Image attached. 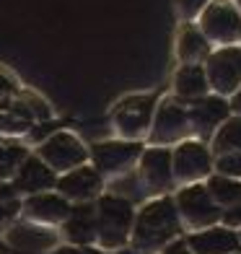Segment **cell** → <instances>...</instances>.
I'll list each match as a JSON object with an SVG mask.
<instances>
[{
    "label": "cell",
    "mask_w": 241,
    "mask_h": 254,
    "mask_svg": "<svg viewBox=\"0 0 241 254\" xmlns=\"http://www.w3.org/2000/svg\"><path fill=\"white\" fill-rule=\"evenodd\" d=\"M132 247L135 252H153L164 247L169 239L179 234V213L174 200L161 197L156 202H148L137 218L132 221Z\"/></svg>",
    "instance_id": "obj_1"
},
{
    "label": "cell",
    "mask_w": 241,
    "mask_h": 254,
    "mask_svg": "<svg viewBox=\"0 0 241 254\" xmlns=\"http://www.w3.org/2000/svg\"><path fill=\"white\" fill-rule=\"evenodd\" d=\"M132 202L120 194H101L96 202V241L101 249H120L132 231Z\"/></svg>",
    "instance_id": "obj_2"
},
{
    "label": "cell",
    "mask_w": 241,
    "mask_h": 254,
    "mask_svg": "<svg viewBox=\"0 0 241 254\" xmlns=\"http://www.w3.org/2000/svg\"><path fill=\"white\" fill-rule=\"evenodd\" d=\"M37 156L47 164L55 174H65L70 169H78L88 161V148L75 132L55 130L50 137H44L37 148Z\"/></svg>",
    "instance_id": "obj_3"
},
{
    "label": "cell",
    "mask_w": 241,
    "mask_h": 254,
    "mask_svg": "<svg viewBox=\"0 0 241 254\" xmlns=\"http://www.w3.org/2000/svg\"><path fill=\"white\" fill-rule=\"evenodd\" d=\"M153 112H156V96L151 94L124 96L112 109V122L122 135V140H140L153 122Z\"/></svg>",
    "instance_id": "obj_4"
},
{
    "label": "cell",
    "mask_w": 241,
    "mask_h": 254,
    "mask_svg": "<svg viewBox=\"0 0 241 254\" xmlns=\"http://www.w3.org/2000/svg\"><path fill=\"white\" fill-rule=\"evenodd\" d=\"M143 153L140 140H101L91 145L88 158L94 161V169L101 177H120L127 174L130 166Z\"/></svg>",
    "instance_id": "obj_5"
},
{
    "label": "cell",
    "mask_w": 241,
    "mask_h": 254,
    "mask_svg": "<svg viewBox=\"0 0 241 254\" xmlns=\"http://www.w3.org/2000/svg\"><path fill=\"white\" fill-rule=\"evenodd\" d=\"M202 34L208 42L218 44H234L241 39V10L231 3V0H213L202 8Z\"/></svg>",
    "instance_id": "obj_6"
},
{
    "label": "cell",
    "mask_w": 241,
    "mask_h": 254,
    "mask_svg": "<svg viewBox=\"0 0 241 254\" xmlns=\"http://www.w3.org/2000/svg\"><path fill=\"white\" fill-rule=\"evenodd\" d=\"M208 86L218 96H234L241 88V47H223L205 60Z\"/></svg>",
    "instance_id": "obj_7"
},
{
    "label": "cell",
    "mask_w": 241,
    "mask_h": 254,
    "mask_svg": "<svg viewBox=\"0 0 241 254\" xmlns=\"http://www.w3.org/2000/svg\"><path fill=\"white\" fill-rule=\"evenodd\" d=\"M57 241H60V236L50 226H39L31 221L13 223L3 236V244H8L13 252L21 254H50L55 252Z\"/></svg>",
    "instance_id": "obj_8"
},
{
    "label": "cell",
    "mask_w": 241,
    "mask_h": 254,
    "mask_svg": "<svg viewBox=\"0 0 241 254\" xmlns=\"http://www.w3.org/2000/svg\"><path fill=\"white\" fill-rule=\"evenodd\" d=\"M184 135H189V117L184 104L177 99H164L161 107L153 112L151 140L156 145H164V143H177Z\"/></svg>",
    "instance_id": "obj_9"
},
{
    "label": "cell",
    "mask_w": 241,
    "mask_h": 254,
    "mask_svg": "<svg viewBox=\"0 0 241 254\" xmlns=\"http://www.w3.org/2000/svg\"><path fill=\"white\" fill-rule=\"evenodd\" d=\"M101 187H104V177H101L94 166H86V164L65 171V174H57V182H55L57 194H62L67 202L96 200L101 194Z\"/></svg>",
    "instance_id": "obj_10"
},
{
    "label": "cell",
    "mask_w": 241,
    "mask_h": 254,
    "mask_svg": "<svg viewBox=\"0 0 241 254\" xmlns=\"http://www.w3.org/2000/svg\"><path fill=\"white\" fill-rule=\"evenodd\" d=\"M177 207L181 213V218L192 226V228H202V226H210L221 218V210H218L215 200L210 197L208 187H200V184H192V187L181 190L179 197H177Z\"/></svg>",
    "instance_id": "obj_11"
},
{
    "label": "cell",
    "mask_w": 241,
    "mask_h": 254,
    "mask_svg": "<svg viewBox=\"0 0 241 254\" xmlns=\"http://www.w3.org/2000/svg\"><path fill=\"white\" fill-rule=\"evenodd\" d=\"M171 169L179 182H192L200 177H208L213 169L210 151L200 140H181L179 148L171 153Z\"/></svg>",
    "instance_id": "obj_12"
},
{
    "label": "cell",
    "mask_w": 241,
    "mask_h": 254,
    "mask_svg": "<svg viewBox=\"0 0 241 254\" xmlns=\"http://www.w3.org/2000/svg\"><path fill=\"white\" fill-rule=\"evenodd\" d=\"M67 213H70V202L57 192L26 194V200L21 202V215L39 226H60Z\"/></svg>",
    "instance_id": "obj_13"
},
{
    "label": "cell",
    "mask_w": 241,
    "mask_h": 254,
    "mask_svg": "<svg viewBox=\"0 0 241 254\" xmlns=\"http://www.w3.org/2000/svg\"><path fill=\"white\" fill-rule=\"evenodd\" d=\"M189 117V130H194L202 140L215 135V127H221L228 117H231V107L223 96H202L197 101H192V107L187 109Z\"/></svg>",
    "instance_id": "obj_14"
},
{
    "label": "cell",
    "mask_w": 241,
    "mask_h": 254,
    "mask_svg": "<svg viewBox=\"0 0 241 254\" xmlns=\"http://www.w3.org/2000/svg\"><path fill=\"white\" fill-rule=\"evenodd\" d=\"M55 182H57V174L34 153L21 161L10 187H13V192H21V194H37V192L55 190Z\"/></svg>",
    "instance_id": "obj_15"
},
{
    "label": "cell",
    "mask_w": 241,
    "mask_h": 254,
    "mask_svg": "<svg viewBox=\"0 0 241 254\" xmlns=\"http://www.w3.org/2000/svg\"><path fill=\"white\" fill-rule=\"evenodd\" d=\"M62 236L70 241L73 247H88L96 241V205L91 202H78L70 205V213L60 223Z\"/></svg>",
    "instance_id": "obj_16"
},
{
    "label": "cell",
    "mask_w": 241,
    "mask_h": 254,
    "mask_svg": "<svg viewBox=\"0 0 241 254\" xmlns=\"http://www.w3.org/2000/svg\"><path fill=\"white\" fill-rule=\"evenodd\" d=\"M140 177L148 184V190H164L174 182L171 153L166 148H151L140 153Z\"/></svg>",
    "instance_id": "obj_17"
},
{
    "label": "cell",
    "mask_w": 241,
    "mask_h": 254,
    "mask_svg": "<svg viewBox=\"0 0 241 254\" xmlns=\"http://www.w3.org/2000/svg\"><path fill=\"white\" fill-rule=\"evenodd\" d=\"M187 247L192 249V254H231L239 249V236L226 228H213L189 236Z\"/></svg>",
    "instance_id": "obj_18"
},
{
    "label": "cell",
    "mask_w": 241,
    "mask_h": 254,
    "mask_svg": "<svg viewBox=\"0 0 241 254\" xmlns=\"http://www.w3.org/2000/svg\"><path fill=\"white\" fill-rule=\"evenodd\" d=\"M174 91L179 99L197 101L208 96V75H205V65H181L174 75Z\"/></svg>",
    "instance_id": "obj_19"
},
{
    "label": "cell",
    "mask_w": 241,
    "mask_h": 254,
    "mask_svg": "<svg viewBox=\"0 0 241 254\" xmlns=\"http://www.w3.org/2000/svg\"><path fill=\"white\" fill-rule=\"evenodd\" d=\"M177 55L184 65H202L210 57V42L208 37L194 29L192 24H187L179 34V44H177Z\"/></svg>",
    "instance_id": "obj_20"
},
{
    "label": "cell",
    "mask_w": 241,
    "mask_h": 254,
    "mask_svg": "<svg viewBox=\"0 0 241 254\" xmlns=\"http://www.w3.org/2000/svg\"><path fill=\"white\" fill-rule=\"evenodd\" d=\"M213 148H215L218 156L221 153H234V151L241 153V114L239 117H228L221 125V130L213 135Z\"/></svg>",
    "instance_id": "obj_21"
},
{
    "label": "cell",
    "mask_w": 241,
    "mask_h": 254,
    "mask_svg": "<svg viewBox=\"0 0 241 254\" xmlns=\"http://www.w3.org/2000/svg\"><path fill=\"white\" fill-rule=\"evenodd\" d=\"M208 192H210V197L221 205L241 202V184L236 179H228V177H221V174L208 182Z\"/></svg>",
    "instance_id": "obj_22"
},
{
    "label": "cell",
    "mask_w": 241,
    "mask_h": 254,
    "mask_svg": "<svg viewBox=\"0 0 241 254\" xmlns=\"http://www.w3.org/2000/svg\"><path fill=\"white\" fill-rule=\"evenodd\" d=\"M31 120H26L21 112H16L13 107H8L5 109H0V135H5V137H21V135H29L31 130Z\"/></svg>",
    "instance_id": "obj_23"
},
{
    "label": "cell",
    "mask_w": 241,
    "mask_h": 254,
    "mask_svg": "<svg viewBox=\"0 0 241 254\" xmlns=\"http://www.w3.org/2000/svg\"><path fill=\"white\" fill-rule=\"evenodd\" d=\"M26 156H29L26 148H21V145H0V182L13 179L16 169L21 166V161Z\"/></svg>",
    "instance_id": "obj_24"
},
{
    "label": "cell",
    "mask_w": 241,
    "mask_h": 254,
    "mask_svg": "<svg viewBox=\"0 0 241 254\" xmlns=\"http://www.w3.org/2000/svg\"><path fill=\"white\" fill-rule=\"evenodd\" d=\"M215 169L221 177H228V179H241V153L234 151V153H221L215 161Z\"/></svg>",
    "instance_id": "obj_25"
},
{
    "label": "cell",
    "mask_w": 241,
    "mask_h": 254,
    "mask_svg": "<svg viewBox=\"0 0 241 254\" xmlns=\"http://www.w3.org/2000/svg\"><path fill=\"white\" fill-rule=\"evenodd\" d=\"M16 91H18L16 80L10 78L8 73H3V70H0V109H5V107H8V104H10V99L16 96Z\"/></svg>",
    "instance_id": "obj_26"
},
{
    "label": "cell",
    "mask_w": 241,
    "mask_h": 254,
    "mask_svg": "<svg viewBox=\"0 0 241 254\" xmlns=\"http://www.w3.org/2000/svg\"><path fill=\"white\" fill-rule=\"evenodd\" d=\"M208 3L210 0H177V8H179V13L184 18H194V16L202 13V8Z\"/></svg>",
    "instance_id": "obj_27"
},
{
    "label": "cell",
    "mask_w": 241,
    "mask_h": 254,
    "mask_svg": "<svg viewBox=\"0 0 241 254\" xmlns=\"http://www.w3.org/2000/svg\"><path fill=\"white\" fill-rule=\"evenodd\" d=\"M16 213H21V202L18 200H0V223H5L8 218H13Z\"/></svg>",
    "instance_id": "obj_28"
},
{
    "label": "cell",
    "mask_w": 241,
    "mask_h": 254,
    "mask_svg": "<svg viewBox=\"0 0 241 254\" xmlns=\"http://www.w3.org/2000/svg\"><path fill=\"white\" fill-rule=\"evenodd\" d=\"M223 223L226 226H241V202H236V205H231L228 210H223Z\"/></svg>",
    "instance_id": "obj_29"
},
{
    "label": "cell",
    "mask_w": 241,
    "mask_h": 254,
    "mask_svg": "<svg viewBox=\"0 0 241 254\" xmlns=\"http://www.w3.org/2000/svg\"><path fill=\"white\" fill-rule=\"evenodd\" d=\"M52 254H101V252L88 249V247H62V249H57Z\"/></svg>",
    "instance_id": "obj_30"
},
{
    "label": "cell",
    "mask_w": 241,
    "mask_h": 254,
    "mask_svg": "<svg viewBox=\"0 0 241 254\" xmlns=\"http://www.w3.org/2000/svg\"><path fill=\"white\" fill-rule=\"evenodd\" d=\"M164 254H192L189 249H187V244H184V241H174V244H171Z\"/></svg>",
    "instance_id": "obj_31"
},
{
    "label": "cell",
    "mask_w": 241,
    "mask_h": 254,
    "mask_svg": "<svg viewBox=\"0 0 241 254\" xmlns=\"http://www.w3.org/2000/svg\"><path fill=\"white\" fill-rule=\"evenodd\" d=\"M13 187H5V184H0V200H10V197H13Z\"/></svg>",
    "instance_id": "obj_32"
},
{
    "label": "cell",
    "mask_w": 241,
    "mask_h": 254,
    "mask_svg": "<svg viewBox=\"0 0 241 254\" xmlns=\"http://www.w3.org/2000/svg\"><path fill=\"white\" fill-rule=\"evenodd\" d=\"M228 107H231V109H236L239 114H241V88L236 91V94H234V101L231 104H228Z\"/></svg>",
    "instance_id": "obj_33"
},
{
    "label": "cell",
    "mask_w": 241,
    "mask_h": 254,
    "mask_svg": "<svg viewBox=\"0 0 241 254\" xmlns=\"http://www.w3.org/2000/svg\"><path fill=\"white\" fill-rule=\"evenodd\" d=\"M0 247H3V239H0Z\"/></svg>",
    "instance_id": "obj_34"
},
{
    "label": "cell",
    "mask_w": 241,
    "mask_h": 254,
    "mask_svg": "<svg viewBox=\"0 0 241 254\" xmlns=\"http://www.w3.org/2000/svg\"><path fill=\"white\" fill-rule=\"evenodd\" d=\"M132 254H140V252H132Z\"/></svg>",
    "instance_id": "obj_35"
},
{
    "label": "cell",
    "mask_w": 241,
    "mask_h": 254,
    "mask_svg": "<svg viewBox=\"0 0 241 254\" xmlns=\"http://www.w3.org/2000/svg\"><path fill=\"white\" fill-rule=\"evenodd\" d=\"M239 5H241V0H239Z\"/></svg>",
    "instance_id": "obj_36"
}]
</instances>
